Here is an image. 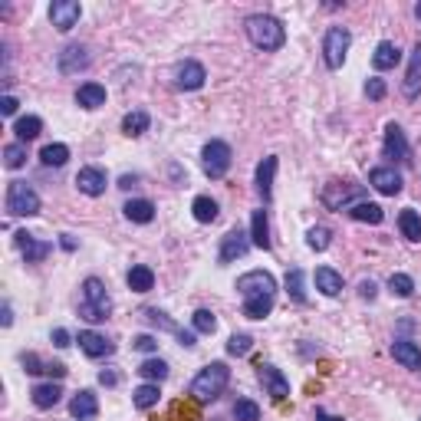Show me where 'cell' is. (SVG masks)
<instances>
[{"label":"cell","mask_w":421,"mask_h":421,"mask_svg":"<svg viewBox=\"0 0 421 421\" xmlns=\"http://www.w3.org/2000/svg\"><path fill=\"white\" fill-rule=\"evenodd\" d=\"M244 33H247L250 43L264 53H276L286 43L284 24H280L276 17H270V14H250V17L244 20Z\"/></svg>","instance_id":"1"},{"label":"cell","mask_w":421,"mask_h":421,"mask_svg":"<svg viewBox=\"0 0 421 421\" xmlns=\"http://www.w3.org/2000/svg\"><path fill=\"white\" fill-rule=\"evenodd\" d=\"M227 382H231V369L224 362H207L191 382V395H194V402H214L227 388Z\"/></svg>","instance_id":"2"},{"label":"cell","mask_w":421,"mask_h":421,"mask_svg":"<svg viewBox=\"0 0 421 421\" xmlns=\"http://www.w3.org/2000/svg\"><path fill=\"white\" fill-rule=\"evenodd\" d=\"M109 313H112V300H109V293H105V284L99 276H89L86 284H83L79 316L86 319V323H103V319H109Z\"/></svg>","instance_id":"3"},{"label":"cell","mask_w":421,"mask_h":421,"mask_svg":"<svg viewBox=\"0 0 421 421\" xmlns=\"http://www.w3.org/2000/svg\"><path fill=\"white\" fill-rule=\"evenodd\" d=\"M231 162H234V152L227 142H221V138H211L204 148H201V168H204V175L211 181L224 178V175L231 172Z\"/></svg>","instance_id":"4"},{"label":"cell","mask_w":421,"mask_h":421,"mask_svg":"<svg viewBox=\"0 0 421 421\" xmlns=\"http://www.w3.org/2000/svg\"><path fill=\"white\" fill-rule=\"evenodd\" d=\"M7 211L14 217L40 214V194H36L26 181H10V188H7Z\"/></svg>","instance_id":"5"},{"label":"cell","mask_w":421,"mask_h":421,"mask_svg":"<svg viewBox=\"0 0 421 421\" xmlns=\"http://www.w3.org/2000/svg\"><path fill=\"white\" fill-rule=\"evenodd\" d=\"M319 201H323L329 211H349L353 204L362 201V188L353 184V181H329L326 188H323V194H319Z\"/></svg>","instance_id":"6"},{"label":"cell","mask_w":421,"mask_h":421,"mask_svg":"<svg viewBox=\"0 0 421 421\" xmlns=\"http://www.w3.org/2000/svg\"><path fill=\"white\" fill-rule=\"evenodd\" d=\"M349 43H353V33L345 26H329L326 30V36H323V60H326L329 69H339L345 63Z\"/></svg>","instance_id":"7"},{"label":"cell","mask_w":421,"mask_h":421,"mask_svg":"<svg viewBox=\"0 0 421 421\" xmlns=\"http://www.w3.org/2000/svg\"><path fill=\"white\" fill-rule=\"evenodd\" d=\"M237 293L244 300H250V296H276V280L266 270H250V274L237 276Z\"/></svg>","instance_id":"8"},{"label":"cell","mask_w":421,"mask_h":421,"mask_svg":"<svg viewBox=\"0 0 421 421\" xmlns=\"http://www.w3.org/2000/svg\"><path fill=\"white\" fill-rule=\"evenodd\" d=\"M250 247H254V244H250V234H244L241 227H234V231L224 234L217 260H221V264H234V260L247 257V250H250Z\"/></svg>","instance_id":"9"},{"label":"cell","mask_w":421,"mask_h":421,"mask_svg":"<svg viewBox=\"0 0 421 421\" xmlns=\"http://www.w3.org/2000/svg\"><path fill=\"white\" fill-rule=\"evenodd\" d=\"M382 148H385V158H395V162L412 165V148H408V138H405V132H402L398 122H388L385 125V142H382Z\"/></svg>","instance_id":"10"},{"label":"cell","mask_w":421,"mask_h":421,"mask_svg":"<svg viewBox=\"0 0 421 421\" xmlns=\"http://www.w3.org/2000/svg\"><path fill=\"white\" fill-rule=\"evenodd\" d=\"M79 17H83V7H79L76 0H53V7H50V24L56 26L60 33H69V30L79 24Z\"/></svg>","instance_id":"11"},{"label":"cell","mask_w":421,"mask_h":421,"mask_svg":"<svg viewBox=\"0 0 421 421\" xmlns=\"http://www.w3.org/2000/svg\"><path fill=\"white\" fill-rule=\"evenodd\" d=\"M89 63H93V56H89L86 46H79V43L63 46L60 56H56V66H60L63 76H73V73H79V69H86Z\"/></svg>","instance_id":"12"},{"label":"cell","mask_w":421,"mask_h":421,"mask_svg":"<svg viewBox=\"0 0 421 421\" xmlns=\"http://www.w3.org/2000/svg\"><path fill=\"white\" fill-rule=\"evenodd\" d=\"M204 79H207V73L198 60H184V63H178V69H175V86L184 89V93L201 89L204 86Z\"/></svg>","instance_id":"13"},{"label":"cell","mask_w":421,"mask_h":421,"mask_svg":"<svg viewBox=\"0 0 421 421\" xmlns=\"http://www.w3.org/2000/svg\"><path fill=\"white\" fill-rule=\"evenodd\" d=\"M257 372H260V382L266 385V392H270V398H274V402H284V398L290 395V382H286V375L276 369V365H270V362H260Z\"/></svg>","instance_id":"14"},{"label":"cell","mask_w":421,"mask_h":421,"mask_svg":"<svg viewBox=\"0 0 421 421\" xmlns=\"http://www.w3.org/2000/svg\"><path fill=\"white\" fill-rule=\"evenodd\" d=\"M369 184L378 191V194H385V198H395L398 191H402V175L395 168H388V165H378L369 172Z\"/></svg>","instance_id":"15"},{"label":"cell","mask_w":421,"mask_h":421,"mask_svg":"<svg viewBox=\"0 0 421 421\" xmlns=\"http://www.w3.org/2000/svg\"><path fill=\"white\" fill-rule=\"evenodd\" d=\"M402 93H405V99H408V103H415V99L421 95V40L415 43L412 60H408V69H405Z\"/></svg>","instance_id":"16"},{"label":"cell","mask_w":421,"mask_h":421,"mask_svg":"<svg viewBox=\"0 0 421 421\" xmlns=\"http://www.w3.org/2000/svg\"><path fill=\"white\" fill-rule=\"evenodd\" d=\"M76 343H79V349H83L89 359H109V355L115 353V345H112L103 333H93V329H83Z\"/></svg>","instance_id":"17"},{"label":"cell","mask_w":421,"mask_h":421,"mask_svg":"<svg viewBox=\"0 0 421 421\" xmlns=\"http://www.w3.org/2000/svg\"><path fill=\"white\" fill-rule=\"evenodd\" d=\"M17 247H20V254H24V260H26V264H40V260H46V257H50L53 244H50V241H36L33 234L20 231V234H17Z\"/></svg>","instance_id":"18"},{"label":"cell","mask_w":421,"mask_h":421,"mask_svg":"<svg viewBox=\"0 0 421 421\" xmlns=\"http://www.w3.org/2000/svg\"><path fill=\"white\" fill-rule=\"evenodd\" d=\"M105 172L103 168H79V175H76V188L83 191V194H89V198H99V194H105Z\"/></svg>","instance_id":"19"},{"label":"cell","mask_w":421,"mask_h":421,"mask_svg":"<svg viewBox=\"0 0 421 421\" xmlns=\"http://www.w3.org/2000/svg\"><path fill=\"white\" fill-rule=\"evenodd\" d=\"M69 415H73L76 421H93L95 415H99V402H95V395L89 392V388H83V392L73 395V402H69Z\"/></svg>","instance_id":"20"},{"label":"cell","mask_w":421,"mask_h":421,"mask_svg":"<svg viewBox=\"0 0 421 421\" xmlns=\"http://www.w3.org/2000/svg\"><path fill=\"white\" fill-rule=\"evenodd\" d=\"M274 175H276V155H266L257 165V191H260V198H264V204L274 201Z\"/></svg>","instance_id":"21"},{"label":"cell","mask_w":421,"mask_h":421,"mask_svg":"<svg viewBox=\"0 0 421 421\" xmlns=\"http://www.w3.org/2000/svg\"><path fill=\"white\" fill-rule=\"evenodd\" d=\"M250 244H254L257 250H270V247H274V241H270V221H266L264 207L254 211V217H250Z\"/></svg>","instance_id":"22"},{"label":"cell","mask_w":421,"mask_h":421,"mask_svg":"<svg viewBox=\"0 0 421 421\" xmlns=\"http://www.w3.org/2000/svg\"><path fill=\"white\" fill-rule=\"evenodd\" d=\"M392 355H395V362H402L405 369H412V372L421 369V349L412 339H395L392 343Z\"/></svg>","instance_id":"23"},{"label":"cell","mask_w":421,"mask_h":421,"mask_svg":"<svg viewBox=\"0 0 421 421\" xmlns=\"http://www.w3.org/2000/svg\"><path fill=\"white\" fill-rule=\"evenodd\" d=\"M30 398H33L36 408H43L46 412V408H56V405H60L63 388H60V382H40V385H33Z\"/></svg>","instance_id":"24"},{"label":"cell","mask_w":421,"mask_h":421,"mask_svg":"<svg viewBox=\"0 0 421 421\" xmlns=\"http://www.w3.org/2000/svg\"><path fill=\"white\" fill-rule=\"evenodd\" d=\"M316 290L323 296H339L343 293V274H336L333 266H316Z\"/></svg>","instance_id":"25"},{"label":"cell","mask_w":421,"mask_h":421,"mask_svg":"<svg viewBox=\"0 0 421 421\" xmlns=\"http://www.w3.org/2000/svg\"><path fill=\"white\" fill-rule=\"evenodd\" d=\"M402 63V50H398L392 40H382V43L375 46V53H372V66L375 69H392Z\"/></svg>","instance_id":"26"},{"label":"cell","mask_w":421,"mask_h":421,"mask_svg":"<svg viewBox=\"0 0 421 421\" xmlns=\"http://www.w3.org/2000/svg\"><path fill=\"white\" fill-rule=\"evenodd\" d=\"M125 211V217H129L132 224H152L155 221V204L148 198H135V201H129V204L122 207Z\"/></svg>","instance_id":"27"},{"label":"cell","mask_w":421,"mask_h":421,"mask_svg":"<svg viewBox=\"0 0 421 421\" xmlns=\"http://www.w3.org/2000/svg\"><path fill=\"white\" fill-rule=\"evenodd\" d=\"M76 103L83 105V109H99V105H105V86H99V83H83V86L76 89Z\"/></svg>","instance_id":"28"},{"label":"cell","mask_w":421,"mask_h":421,"mask_svg":"<svg viewBox=\"0 0 421 421\" xmlns=\"http://www.w3.org/2000/svg\"><path fill=\"white\" fill-rule=\"evenodd\" d=\"M40 132H43V119H40V115H20V119L14 122V135H17V142H33Z\"/></svg>","instance_id":"29"},{"label":"cell","mask_w":421,"mask_h":421,"mask_svg":"<svg viewBox=\"0 0 421 421\" xmlns=\"http://www.w3.org/2000/svg\"><path fill=\"white\" fill-rule=\"evenodd\" d=\"M398 231H402V237H408L415 244L421 241V214L415 207H405L402 214H398Z\"/></svg>","instance_id":"30"},{"label":"cell","mask_w":421,"mask_h":421,"mask_svg":"<svg viewBox=\"0 0 421 421\" xmlns=\"http://www.w3.org/2000/svg\"><path fill=\"white\" fill-rule=\"evenodd\" d=\"M191 214H194V221H201V224H214L217 214H221V207H217L214 198L198 194V198H194V204H191Z\"/></svg>","instance_id":"31"},{"label":"cell","mask_w":421,"mask_h":421,"mask_svg":"<svg viewBox=\"0 0 421 421\" xmlns=\"http://www.w3.org/2000/svg\"><path fill=\"white\" fill-rule=\"evenodd\" d=\"M349 217H353V221H362V224H382L385 221V211L378 204H372V201H359V204L349 207Z\"/></svg>","instance_id":"32"},{"label":"cell","mask_w":421,"mask_h":421,"mask_svg":"<svg viewBox=\"0 0 421 421\" xmlns=\"http://www.w3.org/2000/svg\"><path fill=\"white\" fill-rule=\"evenodd\" d=\"M148 125H152V115H148V112H142V109L129 112V115L122 119V132H125L129 138L145 135V132H148Z\"/></svg>","instance_id":"33"},{"label":"cell","mask_w":421,"mask_h":421,"mask_svg":"<svg viewBox=\"0 0 421 421\" xmlns=\"http://www.w3.org/2000/svg\"><path fill=\"white\" fill-rule=\"evenodd\" d=\"M155 286V274H152V266H145V264H135L129 270V290H135V293H148Z\"/></svg>","instance_id":"34"},{"label":"cell","mask_w":421,"mask_h":421,"mask_svg":"<svg viewBox=\"0 0 421 421\" xmlns=\"http://www.w3.org/2000/svg\"><path fill=\"white\" fill-rule=\"evenodd\" d=\"M158 395H162V392H158L155 382H145V385H138L135 392H132V405H135L138 412H148V408L158 405Z\"/></svg>","instance_id":"35"},{"label":"cell","mask_w":421,"mask_h":421,"mask_svg":"<svg viewBox=\"0 0 421 421\" xmlns=\"http://www.w3.org/2000/svg\"><path fill=\"white\" fill-rule=\"evenodd\" d=\"M40 162H43L46 168H63V165L69 162V148L63 145V142H53V145H46L43 152H40Z\"/></svg>","instance_id":"36"},{"label":"cell","mask_w":421,"mask_h":421,"mask_svg":"<svg viewBox=\"0 0 421 421\" xmlns=\"http://www.w3.org/2000/svg\"><path fill=\"white\" fill-rule=\"evenodd\" d=\"M270 310H274V296H250V300H244V316L247 319H264L270 316Z\"/></svg>","instance_id":"37"},{"label":"cell","mask_w":421,"mask_h":421,"mask_svg":"<svg viewBox=\"0 0 421 421\" xmlns=\"http://www.w3.org/2000/svg\"><path fill=\"white\" fill-rule=\"evenodd\" d=\"M138 375L145 378V382H165L168 378V362H162V359H145L142 365H138Z\"/></svg>","instance_id":"38"},{"label":"cell","mask_w":421,"mask_h":421,"mask_svg":"<svg viewBox=\"0 0 421 421\" xmlns=\"http://www.w3.org/2000/svg\"><path fill=\"white\" fill-rule=\"evenodd\" d=\"M388 290L395 293L398 300H408V296L415 293V280L408 274H392L388 276Z\"/></svg>","instance_id":"39"},{"label":"cell","mask_w":421,"mask_h":421,"mask_svg":"<svg viewBox=\"0 0 421 421\" xmlns=\"http://www.w3.org/2000/svg\"><path fill=\"white\" fill-rule=\"evenodd\" d=\"M286 290H290V300L293 303H306V286H303V270L293 266L286 274Z\"/></svg>","instance_id":"40"},{"label":"cell","mask_w":421,"mask_h":421,"mask_svg":"<svg viewBox=\"0 0 421 421\" xmlns=\"http://www.w3.org/2000/svg\"><path fill=\"white\" fill-rule=\"evenodd\" d=\"M234 418L237 421H260V405L250 402V398H237V405H234Z\"/></svg>","instance_id":"41"},{"label":"cell","mask_w":421,"mask_h":421,"mask_svg":"<svg viewBox=\"0 0 421 421\" xmlns=\"http://www.w3.org/2000/svg\"><path fill=\"white\" fill-rule=\"evenodd\" d=\"M191 326H194V333L211 336L217 329V319H214V313H211V310H198L194 316H191Z\"/></svg>","instance_id":"42"},{"label":"cell","mask_w":421,"mask_h":421,"mask_svg":"<svg viewBox=\"0 0 421 421\" xmlns=\"http://www.w3.org/2000/svg\"><path fill=\"white\" fill-rule=\"evenodd\" d=\"M24 162H26V148H24V142H10V145L4 148V165H7V168H20Z\"/></svg>","instance_id":"43"},{"label":"cell","mask_w":421,"mask_h":421,"mask_svg":"<svg viewBox=\"0 0 421 421\" xmlns=\"http://www.w3.org/2000/svg\"><path fill=\"white\" fill-rule=\"evenodd\" d=\"M250 349H254V339H250L247 333H234L231 339H227V353L231 355H247Z\"/></svg>","instance_id":"44"},{"label":"cell","mask_w":421,"mask_h":421,"mask_svg":"<svg viewBox=\"0 0 421 421\" xmlns=\"http://www.w3.org/2000/svg\"><path fill=\"white\" fill-rule=\"evenodd\" d=\"M329 227H310V234H306V244H310L313 250H326L329 247Z\"/></svg>","instance_id":"45"},{"label":"cell","mask_w":421,"mask_h":421,"mask_svg":"<svg viewBox=\"0 0 421 421\" xmlns=\"http://www.w3.org/2000/svg\"><path fill=\"white\" fill-rule=\"evenodd\" d=\"M145 319L148 323H155V326H162L165 333H181L172 319H168V313H162V310H145Z\"/></svg>","instance_id":"46"},{"label":"cell","mask_w":421,"mask_h":421,"mask_svg":"<svg viewBox=\"0 0 421 421\" xmlns=\"http://www.w3.org/2000/svg\"><path fill=\"white\" fill-rule=\"evenodd\" d=\"M46 365H50V362H43L36 353H26L24 355V369L30 372V375H46Z\"/></svg>","instance_id":"47"},{"label":"cell","mask_w":421,"mask_h":421,"mask_svg":"<svg viewBox=\"0 0 421 421\" xmlns=\"http://www.w3.org/2000/svg\"><path fill=\"white\" fill-rule=\"evenodd\" d=\"M132 349H135V353H158V339L155 336H148V333H142V336L132 339Z\"/></svg>","instance_id":"48"},{"label":"cell","mask_w":421,"mask_h":421,"mask_svg":"<svg viewBox=\"0 0 421 421\" xmlns=\"http://www.w3.org/2000/svg\"><path fill=\"white\" fill-rule=\"evenodd\" d=\"M385 93H388V89H385V83H382L378 76H372L369 83H365V95H369V99H375V103H378V99H385Z\"/></svg>","instance_id":"49"},{"label":"cell","mask_w":421,"mask_h":421,"mask_svg":"<svg viewBox=\"0 0 421 421\" xmlns=\"http://www.w3.org/2000/svg\"><path fill=\"white\" fill-rule=\"evenodd\" d=\"M375 293H378V286L372 284V280H362V284H359V296H362V300H375Z\"/></svg>","instance_id":"50"},{"label":"cell","mask_w":421,"mask_h":421,"mask_svg":"<svg viewBox=\"0 0 421 421\" xmlns=\"http://www.w3.org/2000/svg\"><path fill=\"white\" fill-rule=\"evenodd\" d=\"M46 375H50V382H53V378L60 382V378L66 375V365H63V362H50V365H46Z\"/></svg>","instance_id":"51"},{"label":"cell","mask_w":421,"mask_h":421,"mask_svg":"<svg viewBox=\"0 0 421 421\" xmlns=\"http://www.w3.org/2000/svg\"><path fill=\"white\" fill-rule=\"evenodd\" d=\"M0 112H4V115H14V112H17V99H14L10 93L0 99Z\"/></svg>","instance_id":"52"},{"label":"cell","mask_w":421,"mask_h":421,"mask_svg":"<svg viewBox=\"0 0 421 421\" xmlns=\"http://www.w3.org/2000/svg\"><path fill=\"white\" fill-rule=\"evenodd\" d=\"M53 345L66 349V345H69V333H66V329H53Z\"/></svg>","instance_id":"53"},{"label":"cell","mask_w":421,"mask_h":421,"mask_svg":"<svg viewBox=\"0 0 421 421\" xmlns=\"http://www.w3.org/2000/svg\"><path fill=\"white\" fill-rule=\"evenodd\" d=\"M178 339H181V345H184V349H191V345H198V343H194V329H181V333H178Z\"/></svg>","instance_id":"54"},{"label":"cell","mask_w":421,"mask_h":421,"mask_svg":"<svg viewBox=\"0 0 421 421\" xmlns=\"http://www.w3.org/2000/svg\"><path fill=\"white\" fill-rule=\"evenodd\" d=\"M99 382H103V385H119V375H115L112 369H103L99 372Z\"/></svg>","instance_id":"55"},{"label":"cell","mask_w":421,"mask_h":421,"mask_svg":"<svg viewBox=\"0 0 421 421\" xmlns=\"http://www.w3.org/2000/svg\"><path fill=\"white\" fill-rule=\"evenodd\" d=\"M135 175H122V178H119V188H135Z\"/></svg>","instance_id":"56"},{"label":"cell","mask_w":421,"mask_h":421,"mask_svg":"<svg viewBox=\"0 0 421 421\" xmlns=\"http://www.w3.org/2000/svg\"><path fill=\"white\" fill-rule=\"evenodd\" d=\"M60 244H63V250H76V241H73L69 234H63V237H60Z\"/></svg>","instance_id":"57"},{"label":"cell","mask_w":421,"mask_h":421,"mask_svg":"<svg viewBox=\"0 0 421 421\" xmlns=\"http://www.w3.org/2000/svg\"><path fill=\"white\" fill-rule=\"evenodd\" d=\"M0 323H4V326H10V323H14V313H10L7 303H4V316H0Z\"/></svg>","instance_id":"58"},{"label":"cell","mask_w":421,"mask_h":421,"mask_svg":"<svg viewBox=\"0 0 421 421\" xmlns=\"http://www.w3.org/2000/svg\"><path fill=\"white\" fill-rule=\"evenodd\" d=\"M316 421H343V418H333V415H326L323 408H316Z\"/></svg>","instance_id":"59"},{"label":"cell","mask_w":421,"mask_h":421,"mask_svg":"<svg viewBox=\"0 0 421 421\" xmlns=\"http://www.w3.org/2000/svg\"><path fill=\"white\" fill-rule=\"evenodd\" d=\"M415 17H418V20H421V4H415Z\"/></svg>","instance_id":"60"}]
</instances>
